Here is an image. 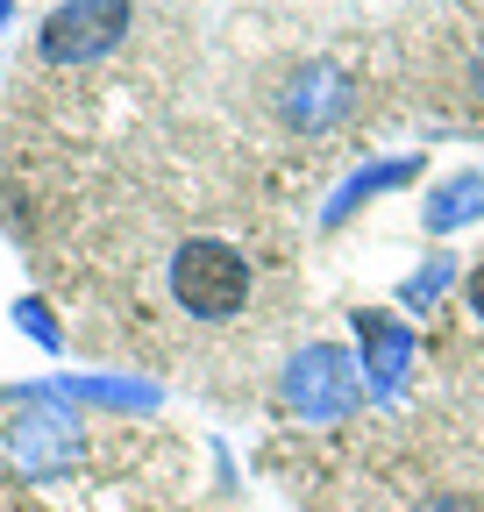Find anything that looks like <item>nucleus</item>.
I'll return each mask as SVG.
<instances>
[{
    "label": "nucleus",
    "instance_id": "f257e3e1",
    "mask_svg": "<svg viewBox=\"0 0 484 512\" xmlns=\"http://www.w3.org/2000/svg\"><path fill=\"white\" fill-rule=\"evenodd\" d=\"M164 299L200 320V328H228L257 299V264L235 235H186L164 256Z\"/></svg>",
    "mask_w": 484,
    "mask_h": 512
},
{
    "label": "nucleus",
    "instance_id": "f03ea898",
    "mask_svg": "<svg viewBox=\"0 0 484 512\" xmlns=\"http://www.w3.org/2000/svg\"><path fill=\"white\" fill-rule=\"evenodd\" d=\"M285 406L299 420H314V427H335V420H349L363 406V377H356V363L335 342H314L307 356H292V370H285Z\"/></svg>",
    "mask_w": 484,
    "mask_h": 512
},
{
    "label": "nucleus",
    "instance_id": "7ed1b4c3",
    "mask_svg": "<svg viewBox=\"0 0 484 512\" xmlns=\"http://www.w3.org/2000/svg\"><path fill=\"white\" fill-rule=\"evenodd\" d=\"M129 0H65L50 8V22L36 29V57L43 64H93L129 36Z\"/></svg>",
    "mask_w": 484,
    "mask_h": 512
},
{
    "label": "nucleus",
    "instance_id": "20e7f679",
    "mask_svg": "<svg viewBox=\"0 0 484 512\" xmlns=\"http://www.w3.org/2000/svg\"><path fill=\"white\" fill-rule=\"evenodd\" d=\"M349 100H356V86L335 72V64H299V72L278 86V114H285V128H307V136H314V128H328Z\"/></svg>",
    "mask_w": 484,
    "mask_h": 512
},
{
    "label": "nucleus",
    "instance_id": "39448f33",
    "mask_svg": "<svg viewBox=\"0 0 484 512\" xmlns=\"http://www.w3.org/2000/svg\"><path fill=\"white\" fill-rule=\"evenodd\" d=\"M356 342H363V370H371V392L378 399H392L399 384H406V370H413V328L406 320H392V313H378V306H363L356 313Z\"/></svg>",
    "mask_w": 484,
    "mask_h": 512
},
{
    "label": "nucleus",
    "instance_id": "423d86ee",
    "mask_svg": "<svg viewBox=\"0 0 484 512\" xmlns=\"http://www.w3.org/2000/svg\"><path fill=\"white\" fill-rule=\"evenodd\" d=\"M15 456L29 477H57L72 463V427L65 420H50V413H22L15 420Z\"/></svg>",
    "mask_w": 484,
    "mask_h": 512
},
{
    "label": "nucleus",
    "instance_id": "0eeeda50",
    "mask_svg": "<svg viewBox=\"0 0 484 512\" xmlns=\"http://www.w3.org/2000/svg\"><path fill=\"white\" fill-rule=\"evenodd\" d=\"M484 214V171H456L428 207H420V221H428V235H449V228H463V221H477Z\"/></svg>",
    "mask_w": 484,
    "mask_h": 512
},
{
    "label": "nucleus",
    "instance_id": "6e6552de",
    "mask_svg": "<svg viewBox=\"0 0 484 512\" xmlns=\"http://www.w3.org/2000/svg\"><path fill=\"white\" fill-rule=\"evenodd\" d=\"M406 178H413V164H378V171L349 178V185H342V200H328V221H342V214L363 200V192H385V185H406Z\"/></svg>",
    "mask_w": 484,
    "mask_h": 512
},
{
    "label": "nucleus",
    "instance_id": "1a4fd4ad",
    "mask_svg": "<svg viewBox=\"0 0 484 512\" xmlns=\"http://www.w3.org/2000/svg\"><path fill=\"white\" fill-rule=\"evenodd\" d=\"M442 285H449V256H428V271H413V278H406V306L428 313V306L442 299Z\"/></svg>",
    "mask_w": 484,
    "mask_h": 512
},
{
    "label": "nucleus",
    "instance_id": "9d476101",
    "mask_svg": "<svg viewBox=\"0 0 484 512\" xmlns=\"http://www.w3.org/2000/svg\"><path fill=\"white\" fill-rule=\"evenodd\" d=\"M22 320H29V335L43 342V349H57V328H50V320H43V306H15Z\"/></svg>",
    "mask_w": 484,
    "mask_h": 512
},
{
    "label": "nucleus",
    "instance_id": "9b49d317",
    "mask_svg": "<svg viewBox=\"0 0 484 512\" xmlns=\"http://www.w3.org/2000/svg\"><path fill=\"white\" fill-rule=\"evenodd\" d=\"M413 512H477L470 498H456V491H442V498H428V505H413Z\"/></svg>",
    "mask_w": 484,
    "mask_h": 512
},
{
    "label": "nucleus",
    "instance_id": "f8f14e48",
    "mask_svg": "<svg viewBox=\"0 0 484 512\" xmlns=\"http://www.w3.org/2000/svg\"><path fill=\"white\" fill-rule=\"evenodd\" d=\"M463 299H470V313H477V320H484V264H477V271H470V278H463Z\"/></svg>",
    "mask_w": 484,
    "mask_h": 512
},
{
    "label": "nucleus",
    "instance_id": "ddd939ff",
    "mask_svg": "<svg viewBox=\"0 0 484 512\" xmlns=\"http://www.w3.org/2000/svg\"><path fill=\"white\" fill-rule=\"evenodd\" d=\"M477 86H484V50H477Z\"/></svg>",
    "mask_w": 484,
    "mask_h": 512
},
{
    "label": "nucleus",
    "instance_id": "4468645a",
    "mask_svg": "<svg viewBox=\"0 0 484 512\" xmlns=\"http://www.w3.org/2000/svg\"><path fill=\"white\" fill-rule=\"evenodd\" d=\"M0 15H8V0H0Z\"/></svg>",
    "mask_w": 484,
    "mask_h": 512
}]
</instances>
